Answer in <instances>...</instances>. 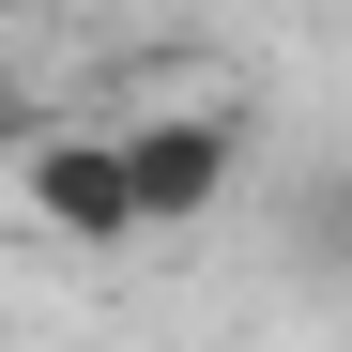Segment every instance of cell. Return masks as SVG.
Here are the masks:
<instances>
[{
  "label": "cell",
  "mask_w": 352,
  "mask_h": 352,
  "mask_svg": "<svg viewBox=\"0 0 352 352\" xmlns=\"http://www.w3.org/2000/svg\"><path fill=\"white\" fill-rule=\"evenodd\" d=\"M107 138H123L138 245H153V230H214L230 184H245V123H230V107H138V123H107Z\"/></svg>",
  "instance_id": "1"
},
{
  "label": "cell",
  "mask_w": 352,
  "mask_h": 352,
  "mask_svg": "<svg viewBox=\"0 0 352 352\" xmlns=\"http://www.w3.org/2000/svg\"><path fill=\"white\" fill-rule=\"evenodd\" d=\"M16 199H31V230H62L77 261H123V245H138V199H123V138H107V123H46V138L16 153Z\"/></svg>",
  "instance_id": "2"
}]
</instances>
